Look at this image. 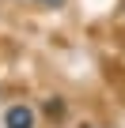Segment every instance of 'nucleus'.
I'll return each instance as SVG.
<instances>
[{"label":"nucleus","instance_id":"nucleus-2","mask_svg":"<svg viewBox=\"0 0 125 128\" xmlns=\"http://www.w3.org/2000/svg\"><path fill=\"white\" fill-rule=\"evenodd\" d=\"M61 109H65V106H61V102H53V98L46 102V113H49V117H53V113H61Z\"/></svg>","mask_w":125,"mask_h":128},{"label":"nucleus","instance_id":"nucleus-1","mask_svg":"<svg viewBox=\"0 0 125 128\" xmlns=\"http://www.w3.org/2000/svg\"><path fill=\"white\" fill-rule=\"evenodd\" d=\"M4 124L8 128H34V109L30 106H12L4 113Z\"/></svg>","mask_w":125,"mask_h":128},{"label":"nucleus","instance_id":"nucleus-3","mask_svg":"<svg viewBox=\"0 0 125 128\" xmlns=\"http://www.w3.org/2000/svg\"><path fill=\"white\" fill-rule=\"evenodd\" d=\"M42 4H46V8H57V4H61V0H42Z\"/></svg>","mask_w":125,"mask_h":128}]
</instances>
